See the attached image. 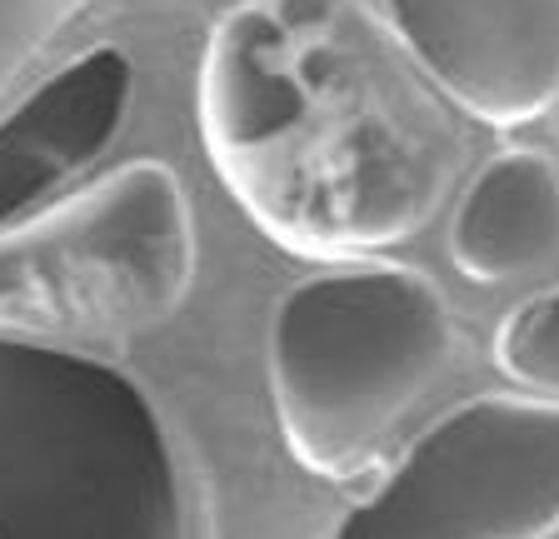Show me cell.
<instances>
[{
	"label": "cell",
	"mask_w": 559,
	"mask_h": 539,
	"mask_svg": "<svg viewBox=\"0 0 559 539\" xmlns=\"http://www.w3.org/2000/svg\"><path fill=\"white\" fill-rule=\"evenodd\" d=\"M0 539H186L170 434L126 370L0 330Z\"/></svg>",
	"instance_id": "cell-1"
},
{
	"label": "cell",
	"mask_w": 559,
	"mask_h": 539,
	"mask_svg": "<svg viewBox=\"0 0 559 539\" xmlns=\"http://www.w3.org/2000/svg\"><path fill=\"white\" fill-rule=\"evenodd\" d=\"M454 360L440 285L409 265L300 280L270 325V395L285 450L320 480H355Z\"/></svg>",
	"instance_id": "cell-2"
},
{
	"label": "cell",
	"mask_w": 559,
	"mask_h": 539,
	"mask_svg": "<svg viewBox=\"0 0 559 539\" xmlns=\"http://www.w3.org/2000/svg\"><path fill=\"white\" fill-rule=\"evenodd\" d=\"M195 220L165 160H130L0 230V330L120 340L186 306Z\"/></svg>",
	"instance_id": "cell-3"
},
{
	"label": "cell",
	"mask_w": 559,
	"mask_h": 539,
	"mask_svg": "<svg viewBox=\"0 0 559 539\" xmlns=\"http://www.w3.org/2000/svg\"><path fill=\"white\" fill-rule=\"evenodd\" d=\"M559 529V395H479L405 450L335 539H549Z\"/></svg>",
	"instance_id": "cell-4"
},
{
	"label": "cell",
	"mask_w": 559,
	"mask_h": 539,
	"mask_svg": "<svg viewBox=\"0 0 559 539\" xmlns=\"http://www.w3.org/2000/svg\"><path fill=\"white\" fill-rule=\"evenodd\" d=\"M415 65L485 125L559 100V0H380Z\"/></svg>",
	"instance_id": "cell-5"
},
{
	"label": "cell",
	"mask_w": 559,
	"mask_h": 539,
	"mask_svg": "<svg viewBox=\"0 0 559 539\" xmlns=\"http://www.w3.org/2000/svg\"><path fill=\"white\" fill-rule=\"evenodd\" d=\"M130 95V56L120 46H91L0 120V230L35 215L116 145Z\"/></svg>",
	"instance_id": "cell-6"
},
{
	"label": "cell",
	"mask_w": 559,
	"mask_h": 539,
	"mask_svg": "<svg viewBox=\"0 0 559 539\" xmlns=\"http://www.w3.org/2000/svg\"><path fill=\"white\" fill-rule=\"evenodd\" d=\"M310 120V91L290 71V36L270 5H240L210 36L200 65V125L225 165L260 155Z\"/></svg>",
	"instance_id": "cell-7"
},
{
	"label": "cell",
	"mask_w": 559,
	"mask_h": 539,
	"mask_svg": "<svg viewBox=\"0 0 559 539\" xmlns=\"http://www.w3.org/2000/svg\"><path fill=\"white\" fill-rule=\"evenodd\" d=\"M559 250V180L549 155L500 151L479 165L450 225V260L475 285L520 280Z\"/></svg>",
	"instance_id": "cell-8"
},
{
	"label": "cell",
	"mask_w": 559,
	"mask_h": 539,
	"mask_svg": "<svg viewBox=\"0 0 559 539\" xmlns=\"http://www.w3.org/2000/svg\"><path fill=\"white\" fill-rule=\"evenodd\" d=\"M495 360H500L504 375L559 395V290L535 295L514 315H504Z\"/></svg>",
	"instance_id": "cell-9"
},
{
	"label": "cell",
	"mask_w": 559,
	"mask_h": 539,
	"mask_svg": "<svg viewBox=\"0 0 559 539\" xmlns=\"http://www.w3.org/2000/svg\"><path fill=\"white\" fill-rule=\"evenodd\" d=\"M91 0H0V91L66 31Z\"/></svg>",
	"instance_id": "cell-10"
},
{
	"label": "cell",
	"mask_w": 559,
	"mask_h": 539,
	"mask_svg": "<svg viewBox=\"0 0 559 539\" xmlns=\"http://www.w3.org/2000/svg\"><path fill=\"white\" fill-rule=\"evenodd\" d=\"M285 36H320L335 21V0H265Z\"/></svg>",
	"instance_id": "cell-11"
}]
</instances>
